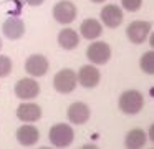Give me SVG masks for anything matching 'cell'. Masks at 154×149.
Masks as SVG:
<instances>
[{
    "label": "cell",
    "mask_w": 154,
    "mask_h": 149,
    "mask_svg": "<svg viewBox=\"0 0 154 149\" xmlns=\"http://www.w3.org/2000/svg\"><path fill=\"white\" fill-rule=\"evenodd\" d=\"M144 104V98L139 91L136 89H129V91H124L119 98V108L123 113L126 114H136L141 111Z\"/></svg>",
    "instance_id": "6da1fadb"
},
{
    "label": "cell",
    "mask_w": 154,
    "mask_h": 149,
    "mask_svg": "<svg viewBox=\"0 0 154 149\" xmlns=\"http://www.w3.org/2000/svg\"><path fill=\"white\" fill-rule=\"evenodd\" d=\"M76 73L73 70H61V71L57 73V76L53 78V85H55V89L58 93H71L76 86Z\"/></svg>",
    "instance_id": "7a4b0ae2"
},
{
    "label": "cell",
    "mask_w": 154,
    "mask_h": 149,
    "mask_svg": "<svg viewBox=\"0 0 154 149\" xmlns=\"http://www.w3.org/2000/svg\"><path fill=\"white\" fill-rule=\"evenodd\" d=\"M50 141L57 147H66L73 142V129L68 124H57L50 129Z\"/></svg>",
    "instance_id": "3957f363"
},
{
    "label": "cell",
    "mask_w": 154,
    "mask_h": 149,
    "mask_svg": "<svg viewBox=\"0 0 154 149\" xmlns=\"http://www.w3.org/2000/svg\"><path fill=\"white\" fill-rule=\"evenodd\" d=\"M86 56L91 63H94V65H104V63L111 58V48H109V45L104 43V42H94L88 46Z\"/></svg>",
    "instance_id": "277c9868"
},
{
    "label": "cell",
    "mask_w": 154,
    "mask_h": 149,
    "mask_svg": "<svg viewBox=\"0 0 154 149\" xmlns=\"http://www.w3.org/2000/svg\"><path fill=\"white\" fill-rule=\"evenodd\" d=\"M53 17L58 23H63V25L71 23L76 18V7L68 0H61L53 7Z\"/></svg>",
    "instance_id": "5b68a950"
},
{
    "label": "cell",
    "mask_w": 154,
    "mask_h": 149,
    "mask_svg": "<svg viewBox=\"0 0 154 149\" xmlns=\"http://www.w3.org/2000/svg\"><path fill=\"white\" fill-rule=\"evenodd\" d=\"M149 32H151V23H147V22H133L126 28V35L133 43L146 42Z\"/></svg>",
    "instance_id": "8992f818"
},
{
    "label": "cell",
    "mask_w": 154,
    "mask_h": 149,
    "mask_svg": "<svg viewBox=\"0 0 154 149\" xmlns=\"http://www.w3.org/2000/svg\"><path fill=\"white\" fill-rule=\"evenodd\" d=\"M40 93V86L35 79H20L15 85V95L20 99H33Z\"/></svg>",
    "instance_id": "52a82bcc"
},
{
    "label": "cell",
    "mask_w": 154,
    "mask_h": 149,
    "mask_svg": "<svg viewBox=\"0 0 154 149\" xmlns=\"http://www.w3.org/2000/svg\"><path fill=\"white\" fill-rule=\"evenodd\" d=\"M25 70L32 76H43L48 70V60L43 55H32L25 61Z\"/></svg>",
    "instance_id": "ba28073f"
},
{
    "label": "cell",
    "mask_w": 154,
    "mask_h": 149,
    "mask_svg": "<svg viewBox=\"0 0 154 149\" xmlns=\"http://www.w3.org/2000/svg\"><path fill=\"white\" fill-rule=\"evenodd\" d=\"M76 78L80 79L81 86H85V88H94V86L100 83V71L91 65L81 66L80 73L76 75Z\"/></svg>",
    "instance_id": "9c48e42d"
},
{
    "label": "cell",
    "mask_w": 154,
    "mask_h": 149,
    "mask_svg": "<svg viewBox=\"0 0 154 149\" xmlns=\"http://www.w3.org/2000/svg\"><path fill=\"white\" fill-rule=\"evenodd\" d=\"M4 35L10 40H18L22 35L25 33V23L22 22L20 18H15V17H10L4 22Z\"/></svg>",
    "instance_id": "30bf717a"
},
{
    "label": "cell",
    "mask_w": 154,
    "mask_h": 149,
    "mask_svg": "<svg viewBox=\"0 0 154 149\" xmlns=\"http://www.w3.org/2000/svg\"><path fill=\"white\" fill-rule=\"evenodd\" d=\"M101 20H103V23L106 26L114 28V26H118L123 22V12L116 5H106L101 10Z\"/></svg>",
    "instance_id": "8fae6325"
},
{
    "label": "cell",
    "mask_w": 154,
    "mask_h": 149,
    "mask_svg": "<svg viewBox=\"0 0 154 149\" xmlns=\"http://www.w3.org/2000/svg\"><path fill=\"white\" fill-rule=\"evenodd\" d=\"M17 116H18V119L27 121V123L38 121L40 116H42V109H40V106L35 104V103H23V104L18 106Z\"/></svg>",
    "instance_id": "7c38bea8"
},
{
    "label": "cell",
    "mask_w": 154,
    "mask_h": 149,
    "mask_svg": "<svg viewBox=\"0 0 154 149\" xmlns=\"http://www.w3.org/2000/svg\"><path fill=\"white\" fill-rule=\"evenodd\" d=\"M90 118V109L85 103H73L68 108V119L73 124H83Z\"/></svg>",
    "instance_id": "4fadbf2b"
},
{
    "label": "cell",
    "mask_w": 154,
    "mask_h": 149,
    "mask_svg": "<svg viewBox=\"0 0 154 149\" xmlns=\"http://www.w3.org/2000/svg\"><path fill=\"white\" fill-rule=\"evenodd\" d=\"M17 139L22 146H33L38 141V129L35 126H22L17 131Z\"/></svg>",
    "instance_id": "5bb4252c"
},
{
    "label": "cell",
    "mask_w": 154,
    "mask_h": 149,
    "mask_svg": "<svg viewBox=\"0 0 154 149\" xmlns=\"http://www.w3.org/2000/svg\"><path fill=\"white\" fill-rule=\"evenodd\" d=\"M58 43H60V46L65 50H73V48H76L78 43H80V36H78V33L75 32V30L63 28L60 32V35H58Z\"/></svg>",
    "instance_id": "9a60e30c"
},
{
    "label": "cell",
    "mask_w": 154,
    "mask_h": 149,
    "mask_svg": "<svg viewBox=\"0 0 154 149\" xmlns=\"http://www.w3.org/2000/svg\"><path fill=\"white\" fill-rule=\"evenodd\" d=\"M103 28H101V23L94 18H88L81 23V35L88 40H94L101 35Z\"/></svg>",
    "instance_id": "2e32d148"
},
{
    "label": "cell",
    "mask_w": 154,
    "mask_h": 149,
    "mask_svg": "<svg viewBox=\"0 0 154 149\" xmlns=\"http://www.w3.org/2000/svg\"><path fill=\"white\" fill-rule=\"evenodd\" d=\"M124 142H126V147H129V149L143 147V146L146 144V132H144L143 129H133V131L128 132Z\"/></svg>",
    "instance_id": "e0dca14e"
},
{
    "label": "cell",
    "mask_w": 154,
    "mask_h": 149,
    "mask_svg": "<svg viewBox=\"0 0 154 149\" xmlns=\"http://www.w3.org/2000/svg\"><path fill=\"white\" fill-rule=\"evenodd\" d=\"M141 70L147 75H152L154 73V53L152 51H147L141 56Z\"/></svg>",
    "instance_id": "ac0fdd59"
},
{
    "label": "cell",
    "mask_w": 154,
    "mask_h": 149,
    "mask_svg": "<svg viewBox=\"0 0 154 149\" xmlns=\"http://www.w3.org/2000/svg\"><path fill=\"white\" fill-rule=\"evenodd\" d=\"M12 71V61L8 56L0 55V76H7Z\"/></svg>",
    "instance_id": "d6986e66"
},
{
    "label": "cell",
    "mask_w": 154,
    "mask_h": 149,
    "mask_svg": "<svg viewBox=\"0 0 154 149\" xmlns=\"http://www.w3.org/2000/svg\"><path fill=\"white\" fill-rule=\"evenodd\" d=\"M121 3H123V7L128 12H136V10L141 8L143 0H121Z\"/></svg>",
    "instance_id": "ffe728a7"
},
{
    "label": "cell",
    "mask_w": 154,
    "mask_h": 149,
    "mask_svg": "<svg viewBox=\"0 0 154 149\" xmlns=\"http://www.w3.org/2000/svg\"><path fill=\"white\" fill-rule=\"evenodd\" d=\"M25 2H27L28 5H33V7H37V5H42V3L45 2V0H25Z\"/></svg>",
    "instance_id": "44dd1931"
},
{
    "label": "cell",
    "mask_w": 154,
    "mask_h": 149,
    "mask_svg": "<svg viewBox=\"0 0 154 149\" xmlns=\"http://www.w3.org/2000/svg\"><path fill=\"white\" fill-rule=\"evenodd\" d=\"M94 3H101V2H104V0H93Z\"/></svg>",
    "instance_id": "7402d4cb"
},
{
    "label": "cell",
    "mask_w": 154,
    "mask_h": 149,
    "mask_svg": "<svg viewBox=\"0 0 154 149\" xmlns=\"http://www.w3.org/2000/svg\"><path fill=\"white\" fill-rule=\"evenodd\" d=\"M0 48H2V40H0Z\"/></svg>",
    "instance_id": "603a6c76"
}]
</instances>
